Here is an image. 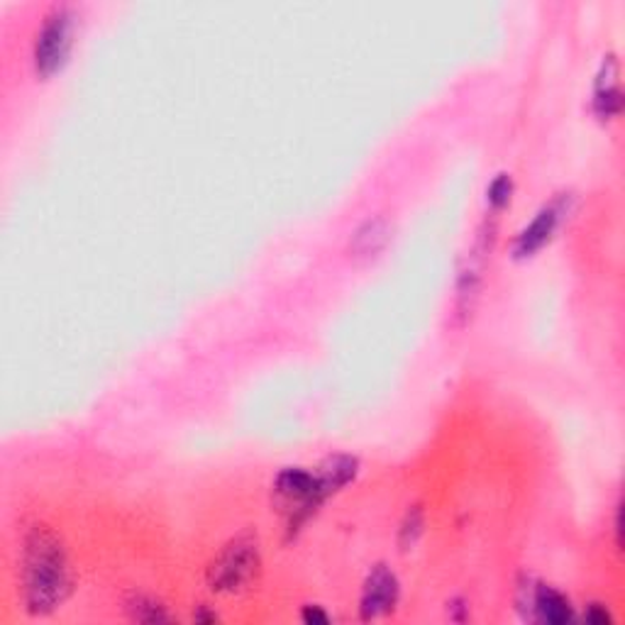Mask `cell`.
Returning <instances> with one entry per match:
<instances>
[{"mask_svg": "<svg viewBox=\"0 0 625 625\" xmlns=\"http://www.w3.org/2000/svg\"><path fill=\"white\" fill-rule=\"evenodd\" d=\"M391 242V225L387 218H369L361 223L350 240V257L375 259Z\"/></svg>", "mask_w": 625, "mask_h": 625, "instance_id": "7", "label": "cell"}, {"mask_svg": "<svg viewBox=\"0 0 625 625\" xmlns=\"http://www.w3.org/2000/svg\"><path fill=\"white\" fill-rule=\"evenodd\" d=\"M584 618H587L589 623H611V613L606 606H601V603H591V606H587V611H584Z\"/></svg>", "mask_w": 625, "mask_h": 625, "instance_id": "11", "label": "cell"}, {"mask_svg": "<svg viewBox=\"0 0 625 625\" xmlns=\"http://www.w3.org/2000/svg\"><path fill=\"white\" fill-rule=\"evenodd\" d=\"M401 599V584L387 564H377L375 569L367 574L365 587H361L359 597V613L361 621H377L387 618L393 609L399 606Z\"/></svg>", "mask_w": 625, "mask_h": 625, "instance_id": "5", "label": "cell"}, {"mask_svg": "<svg viewBox=\"0 0 625 625\" xmlns=\"http://www.w3.org/2000/svg\"><path fill=\"white\" fill-rule=\"evenodd\" d=\"M574 210V196L572 194H562L554 196L550 204L542 206L536 218L520 230L518 237L513 240V259L526 261L538 255V252L546 249L554 235L560 233V228L564 225V220L572 216Z\"/></svg>", "mask_w": 625, "mask_h": 625, "instance_id": "4", "label": "cell"}, {"mask_svg": "<svg viewBox=\"0 0 625 625\" xmlns=\"http://www.w3.org/2000/svg\"><path fill=\"white\" fill-rule=\"evenodd\" d=\"M304 621L306 623H330V616L320 606H306L304 609Z\"/></svg>", "mask_w": 625, "mask_h": 625, "instance_id": "12", "label": "cell"}, {"mask_svg": "<svg viewBox=\"0 0 625 625\" xmlns=\"http://www.w3.org/2000/svg\"><path fill=\"white\" fill-rule=\"evenodd\" d=\"M125 609L130 611V618L139 621V623H161V621L171 618L167 609L149 597H133L127 601Z\"/></svg>", "mask_w": 625, "mask_h": 625, "instance_id": "9", "label": "cell"}, {"mask_svg": "<svg viewBox=\"0 0 625 625\" xmlns=\"http://www.w3.org/2000/svg\"><path fill=\"white\" fill-rule=\"evenodd\" d=\"M259 569V546L252 536H240L223 548L208 567V579L216 591L235 593L245 589Z\"/></svg>", "mask_w": 625, "mask_h": 625, "instance_id": "3", "label": "cell"}, {"mask_svg": "<svg viewBox=\"0 0 625 625\" xmlns=\"http://www.w3.org/2000/svg\"><path fill=\"white\" fill-rule=\"evenodd\" d=\"M78 20V10L74 5L49 8L33 42V66L37 78L49 81L64 72L76 47Z\"/></svg>", "mask_w": 625, "mask_h": 625, "instance_id": "2", "label": "cell"}, {"mask_svg": "<svg viewBox=\"0 0 625 625\" xmlns=\"http://www.w3.org/2000/svg\"><path fill=\"white\" fill-rule=\"evenodd\" d=\"M513 200V179L508 174H499L487 188V206L491 216L503 213Z\"/></svg>", "mask_w": 625, "mask_h": 625, "instance_id": "10", "label": "cell"}, {"mask_svg": "<svg viewBox=\"0 0 625 625\" xmlns=\"http://www.w3.org/2000/svg\"><path fill=\"white\" fill-rule=\"evenodd\" d=\"M25 601L33 613H49L66 601L72 591L66 548L54 530L33 528L25 540L23 560Z\"/></svg>", "mask_w": 625, "mask_h": 625, "instance_id": "1", "label": "cell"}, {"mask_svg": "<svg viewBox=\"0 0 625 625\" xmlns=\"http://www.w3.org/2000/svg\"><path fill=\"white\" fill-rule=\"evenodd\" d=\"M422 532H426V511H422V506H408L399 526L401 550L416 548V542L422 538Z\"/></svg>", "mask_w": 625, "mask_h": 625, "instance_id": "8", "label": "cell"}, {"mask_svg": "<svg viewBox=\"0 0 625 625\" xmlns=\"http://www.w3.org/2000/svg\"><path fill=\"white\" fill-rule=\"evenodd\" d=\"M591 110L601 123H611V120H616L621 115L623 90H621V64L616 54L603 57L597 81H593Z\"/></svg>", "mask_w": 625, "mask_h": 625, "instance_id": "6", "label": "cell"}]
</instances>
